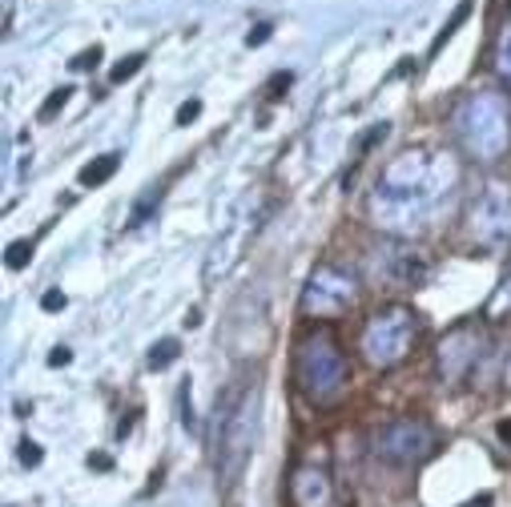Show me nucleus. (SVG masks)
Here are the masks:
<instances>
[{"label": "nucleus", "instance_id": "1", "mask_svg": "<svg viewBox=\"0 0 511 507\" xmlns=\"http://www.w3.org/2000/svg\"><path fill=\"white\" fill-rule=\"evenodd\" d=\"M455 182L451 157L431 153V149H407L383 169V178L371 193V209L378 226L407 230L427 218V209L443 198V189Z\"/></svg>", "mask_w": 511, "mask_h": 507}, {"label": "nucleus", "instance_id": "2", "mask_svg": "<svg viewBox=\"0 0 511 507\" xmlns=\"http://www.w3.org/2000/svg\"><path fill=\"white\" fill-rule=\"evenodd\" d=\"M451 129L471 162H503L511 149V97L499 89H471L455 105Z\"/></svg>", "mask_w": 511, "mask_h": 507}, {"label": "nucleus", "instance_id": "3", "mask_svg": "<svg viewBox=\"0 0 511 507\" xmlns=\"http://www.w3.org/2000/svg\"><path fill=\"white\" fill-rule=\"evenodd\" d=\"M294 374H298V387L314 407H330L350 383V358L334 334L318 330V334L302 338L298 358H294Z\"/></svg>", "mask_w": 511, "mask_h": 507}, {"label": "nucleus", "instance_id": "4", "mask_svg": "<svg viewBox=\"0 0 511 507\" xmlns=\"http://www.w3.org/2000/svg\"><path fill=\"white\" fill-rule=\"evenodd\" d=\"M415 338H418L415 310L411 306H383V310H374L371 318H367L358 350H363V358L374 370H391L415 350Z\"/></svg>", "mask_w": 511, "mask_h": 507}, {"label": "nucleus", "instance_id": "5", "mask_svg": "<svg viewBox=\"0 0 511 507\" xmlns=\"http://www.w3.org/2000/svg\"><path fill=\"white\" fill-rule=\"evenodd\" d=\"M258 394L246 391L238 403H226L218 411V479L233 484L242 475V467L250 459V447H254V427H258Z\"/></svg>", "mask_w": 511, "mask_h": 507}, {"label": "nucleus", "instance_id": "6", "mask_svg": "<svg viewBox=\"0 0 511 507\" xmlns=\"http://www.w3.org/2000/svg\"><path fill=\"white\" fill-rule=\"evenodd\" d=\"M488 334L479 323L455 326L439 343V370L451 383H475L483 379V358H488Z\"/></svg>", "mask_w": 511, "mask_h": 507}, {"label": "nucleus", "instance_id": "7", "mask_svg": "<svg viewBox=\"0 0 511 507\" xmlns=\"http://www.w3.org/2000/svg\"><path fill=\"white\" fill-rule=\"evenodd\" d=\"M431 451H435V431L423 419H398L374 435V455L395 467H418Z\"/></svg>", "mask_w": 511, "mask_h": 507}, {"label": "nucleus", "instance_id": "8", "mask_svg": "<svg viewBox=\"0 0 511 507\" xmlns=\"http://www.w3.org/2000/svg\"><path fill=\"white\" fill-rule=\"evenodd\" d=\"M354 298H358V282L347 270L318 266L302 290V314H310V318H338V314H347L354 306Z\"/></svg>", "mask_w": 511, "mask_h": 507}, {"label": "nucleus", "instance_id": "9", "mask_svg": "<svg viewBox=\"0 0 511 507\" xmlns=\"http://www.w3.org/2000/svg\"><path fill=\"white\" fill-rule=\"evenodd\" d=\"M471 226L479 242H503L511 238V185H488L471 209Z\"/></svg>", "mask_w": 511, "mask_h": 507}, {"label": "nucleus", "instance_id": "10", "mask_svg": "<svg viewBox=\"0 0 511 507\" xmlns=\"http://www.w3.org/2000/svg\"><path fill=\"white\" fill-rule=\"evenodd\" d=\"M374 274L383 278V282H391V286H418L423 278L431 274V262L423 258L418 250L411 246H387V250L374 254Z\"/></svg>", "mask_w": 511, "mask_h": 507}, {"label": "nucleus", "instance_id": "11", "mask_svg": "<svg viewBox=\"0 0 511 507\" xmlns=\"http://www.w3.org/2000/svg\"><path fill=\"white\" fill-rule=\"evenodd\" d=\"M290 499H294V507H330L334 491H330L326 471H318V467H302V471L294 475V484H290Z\"/></svg>", "mask_w": 511, "mask_h": 507}, {"label": "nucleus", "instance_id": "12", "mask_svg": "<svg viewBox=\"0 0 511 507\" xmlns=\"http://www.w3.org/2000/svg\"><path fill=\"white\" fill-rule=\"evenodd\" d=\"M117 165H121V157L117 153H105V157H97V162H89L81 173H77V182L81 185H101V182H109L117 173Z\"/></svg>", "mask_w": 511, "mask_h": 507}, {"label": "nucleus", "instance_id": "13", "mask_svg": "<svg viewBox=\"0 0 511 507\" xmlns=\"http://www.w3.org/2000/svg\"><path fill=\"white\" fill-rule=\"evenodd\" d=\"M495 73L511 81V21L503 24V32H499V41H495Z\"/></svg>", "mask_w": 511, "mask_h": 507}, {"label": "nucleus", "instance_id": "14", "mask_svg": "<svg viewBox=\"0 0 511 507\" xmlns=\"http://www.w3.org/2000/svg\"><path fill=\"white\" fill-rule=\"evenodd\" d=\"M177 354H182L177 338H162V343L149 350V367H153V370H165L169 363H173V358H177Z\"/></svg>", "mask_w": 511, "mask_h": 507}, {"label": "nucleus", "instance_id": "15", "mask_svg": "<svg viewBox=\"0 0 511 507\" xmlns=\"http://www.w3.org/2000/svg\"><path fill=\"white\" fill-rule=\"evenodd\" d=\"M141 65H145V57H141V52H133V57H125L121 65H113L109 81H113V85H121V81H129V77H133V73H137Z\"/></svg>", "mask_w": 511, "mask_h": 507}, {"label": "nucleus", "instance_id": "16", "mask_svg": "<svg viewBox=\"0 0 511 507\" xmlns=\"http://www.w3.org/2000/svg\"><path fill=\"white\" fill-rule=\"evenodd\" d=\"M157 202H162V189H157V185H149V193L137 202V209H133V218H129V222H133V226H141V222L149 218V209L157 206Z\"/></svg>", "mask_w": 511, "mask_h": 507}, {"label": "nucleus", "instance_id": "17", "mask_svg": "<svg viewBox=\"0 0 511 507\" xmlns=\"http://www.w3.org/2000/svg\"><path fill=\"white\" fill-rule=\"evenodd\" d=\"M4 262H8L12 270L28 266V262H32V242H12V246H8V258H4Z\"/></svg>", "mask_w": 511, "mask_h": 507}, {"label": "nucleus", "instance_id": "18", "mask_svg": "<svg viewBox=\"0 0 511 507\" xmlns=\"http://www.w3.org/2000/svg\"><path fill=\"white\" fill-rule=\"evenodd\" d=\"M467 12H471V0H463V4L455 8V17H451V21H447V28H443V32H439V41H435V48H439L443 41H447V37H451V32H455V28H459V24L467 21Z\"/></svg>", "mask_w": 511, "mask_h": 507}, {"label": "nucleus", "instance_id": "19", "mask_svg": "<svg viewBox=\"0 0 511 507\" xmlns=\"http://www.w3.org/2000/svg\"><path fill=\"white\" fill-rule=\"evenodd\" d=\"M69 93H73V89H57V93H52V97L45 101V109H41V121H48V117L57 113V109H65V101H69Z\"/></svg>", "mask_w": 511, "mask_h": 507}, {"label": "nucleus", "instance_id": "20", "mask_svg": "<svg viewBox=\"0 0 511 507\" xmlns=\"http://www.w3.org/2000/svg\"><path fill=\"white\" fill-rule=\"evenodd\" d=\"M21 463L24 467H37V463H41V447H37L32 439H24L21 443Z\"/></svg>", "mask_w": 511, "mask_h": 507}, {"label": "nucleus", "instance_id": "21", "mask_svg": "<svg viewBox=\"0 0 511 507\" xmlns=\"http://www.w3.org/2000/svg\"><path fill=\"white\" fill-rule=\"evenodd\" d=\"M97 61H101V45H93V48H85L77 61H73V69H93Z\"/></svg>", "mask_w": 511, "mask_h": 507}, {"label": "nucleus", "instance_id": "22", "mask_svg": "<svg viewBox=\"0 0 511 507\" xmlns=\"http://www.w3.org/2000/svg\"><path fill=\"white\" fill-rule=\"evenodd\" d=\"M197 113H202V101L193 97V101H186V105L177 109V125H189V121H193V117H197Z\"/></svg>", "mask_w": 511, "mask_h": 507}, {"label": "nucleus", "instance_id": "23", "mask_svg": "<svg viewBox=\"0 0 511 507\" xmlns=\"http://www.w3.org/2000/svg\"><path fill=\"white\" fill-rule=\"evenodd\" d=\"M266 41H270V24H254V28H250V37H246V45H250V48L266 45Z\"/></svg>", "mask_w": 511, "mask_h": 507}, {"label": "nucleus", "instance_id": "24", "mask_svg": "<svg viewBox=\"0 0 511 507\" xmlns=\"http://www.w3.org/2000/svg\"><path fill=\"white\" fill-rule=\"evenodd\" d=\"M41 306H45V310H65V294H61V290H48L45 298H41Z\"/></svg>", "mask_w": 511, "mask_h": 507}, {"label": "nucleus", "instance_id": "25", "mask_svg": "<svg viewBox=\"0 0 511 507\" xmlns=\"http://www.w3.org/2000/svg\"><path fill=\"white\" fill-rule=\"evenodd\" d=\"M69 358H73V354L65 350V346H61V350H52V354H48V367H65Z\"/></svg>", "mask_w": 511, "mask_h": 507}, {"label": "nucleus", "instance_id": "26", "mask_svg": "<svg viewBox=\"0 0 511 507\" xmlns=\"http://www.w3.org/2000/svg\"><path fill=\"white\" fill-rule=\"evenodd\" d=\"M499 435H503V439H511V423H499Z\"/></svg>", "mask_w": 511, "mask_h": 507}, {"label": "nucleus", "instance_id": "27", "mask_svg": "<svg viewBox=\"0 0 511 507\" xmlns=\"http://www.w3.org/2000/svg\"><path fill=\"white\" fill-rule=\"evenodd\" d=\"M471 507H488V499H483V504H471Z\"/></svg>", "mask_w": 511, "mask_h": 507}]
</instances>
